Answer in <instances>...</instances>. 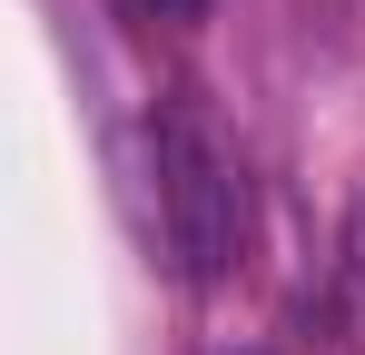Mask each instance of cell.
Returning <instances> with one entry per match:
<instances>
[{
	"instance_id": "2",
	"label": "cell",
	"mask_w": 365,
	"mask_h": 355,
	"mask_svg": "<svg viewBox=\"0 0 365 355\" xmlns=\"http://www.w3.org/2000/svg\"><path fill=\"white\" fill-rule=\"evenodd\" d=\"M148 10H158V20H178V30H187V20H207V0H148Z\"/></svg>"
},
{
	"instance_id": "1",
	"label": "cell",
	"mask_w": 365,
	"mask_h": 355,
	"mask_svg": "<svg viewBox=\"0 0 365 355\" xmlns=\"http://www.w3.org/2000/svg\"><path fill=\"white\" fill-rule=\"evenodd\" d=\"M158 217H168V247H178L187 287H227L247 207H237V168L217 158L197 109H158Z\"/></svg>"
}]
</instances>
